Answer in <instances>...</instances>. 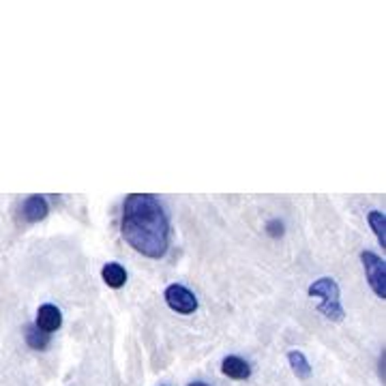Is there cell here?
I'll list each match as a JSON object with an SVG mask.
<instances>
[{"instance_id": "5b68a950", "label": "cell", "mask_w": 386, "mask_h": 386, "mask_svg": "<svg viewBox=\"0 0 386 386\" xmlns=\"http://www.w3.org/2000/svg\"><path fill=\"white\" fill-rule=\"evenodd\" d=\"M61 324H63V313H61V309H58L56 305L45 303V305H41V307H39V311H37V320H35V326H37V329H39L41 333L52 335L54 331L61 329Z\"/></svg>"}, {"instance_id": "8992f818", "label": "cell", "mask_w": 386, "mask_h": 386, "mask_svg": "<svg viewBox=\"0 0 386 386\" xmlns=\"http://www.w3.org/2000/svg\"><path fill=\"white\" fill-rule=\"evenodd\" d=\"M47 213H50V206H47V200L43 195H31L22 204V217L28 223H37V221L45 219Z\"/></svg>"}, {"instance_id": "30bf717a", "label": "cell", "mask_w": 386, "mask_h": 386, "mask_svg": "<svg viewBox=\"0 0 386 386\" xmlns=\"http://www.w3.org/2000/svg\"><path fill=\"white\" fill-rule=\"evenodd\" d=\"M24 339L33 350H47V346H50V335L41 333L35 324H28L24 329Z\"/></svg>"}, {"instance_id": "6da1fadb", "label": "cell", "mask_w": 386, "mask_h": 386, "mask_svg": "<svg viewBox=\"0 0 386 386\" xmlns=\"http://www.w3.org/2000/svg\"><path fill=\"white\" fill-rule=\"evenodd\" d=\"M123 239L146 258H163L170 245V221L151 193H131L123 204Z\"/></svg>"}, {"instance_id": "7a4b0ae2", "label": "cell", "mask_w": 386, "mask_h": 386, "mask_svg": "<svg viewBox=\"0 0 386 386\" xmlns=\"http://www.w3.org/2000/svg\"><path fill=\"white\" fill-rule=\"evenodd\" d=\"M309 296L311 299H318V309L320 313H324L333 322H341L343 320V307H341V299H339V285L335 283V279L331 277H320L316 283L309 285Z\"/></svg>"}, {"instance_id": "52a82bcc", "label": "cell", "mask_w": 386, "mask_h": 386, "mask_svg": "<svg viewBox=\"0 0 386 386\" xmlns=\"http://www.w3.org/2000/svg\"><path fill=\"white\" fill-rule=\"evenodd\" d=\"M221 373L232 380H247L251 376V367L241 356H225L221 363Z\"/></svg>"}, {"instance_id": "7c38bea8", "label": "cell", "mask_w": 386, "mask_h": 386, "mask_svg": "<svg viewBox=\"0 0 386 386\" xmlns=\"http://www.w3.org/2000/svg\"><path fill=\"white\" fill-rule=\"evenodd\" d=\"M266 232H269L271 236H281L283 234V223L279 219H273V221L266 223Z\"/></svg>"}, {"instance_id": "277c9868", "label": "cell", "mask_w": 386, "mask_h": 386, "mask_svg": "<svg viewBox=\"0 0 386 386\" xmlns=\"http://www.w3.org/2000/svg\"><path fill=\"white\" fill-rule=\"evenodd\" d=\"M165 303L172 311L176 313H183V316H189L198 309V299H195V294L181 285V283H172L168 285L165 290Z\"/></svg>"}, {"instance_id": "5bb4252c", "label": "cell", "mask_w": 386, "mask_h": 386, "mask_svg": "<svg viewBox=\"0 0 386 386\" xmlns=\"http://www.w3.org/2000/svg\"><path fill=\"white\" fill-rule=\"evenodd\" d=\"M189 386H209V384H204V382H193V384H189Z\"/></svg>"}, {"instance_id": "4fadbf2b", "label": "cell", "mask_w": 386, "mask_h": 386, "mask_svg": "<svg viewBox=\"0 0 386 386\" xmlns=\"http://www.w3.org/2000/svg\"><path fill=\"white\" fill-rule=\"evenodd\" d=\"M380 376H382V382H384V352H382V359H380Z\"/></svg>"}, {"instance_id": "9c48e42d", "label": "cell", "mask_w": 386, "mask_h": 386, "mask_svg": "<svg viewBox=\"0 0 386 386\" xmlns=\"http://www.w3.org/2000/svg\"><path fill=\"white\" fill-rule=\"evenodd\" d=\"M288 361H290V367H292L294 376L299 378V380H307V378L311 376V365H309V361L305 359L303 352H299V350L288 352Z\"/></svg>"}, {"instance_id": "ba28073f", "label": "cell", "mask_w": 386, "mask_h": 386, "mask_svg": "<svg viewBox=\"0 0 386 386\" xmlns=\"http://www.w3.org/2000/svg\"><path fill=\"white\" fill-rule=\"evenodd\" d=\"M101 277H103V281H105L110 288H114V290L123 288V285L127 283V271L123 269L121 264H116V262H110V264L103 266Z\"/></svg>"}, {"instance_id": "3957f363", "label": "cell", "mask_w": 386, "mask_h": 386, "mask_svg": "<svg viewBox=\"0 0 386 386\" xmlns=\"http://www.w3.org/2000/svg\"><path fill=\"white\" fill-rule=\"evenodd\" d=\"M361 260H363L365 275H367L371 290L376 292V296H380V299H386V264H384V260L380 255H376L373 251H363Z\"/></svg>"}, {"instance_id": "8fae6325", "label": "cell", "mask_w": 386, "mask_h": 386, "mask_svg": "<svg viewBox=\"0 0 386 386\" xmlns=\"http://www.w3.org/2000/svg\"><path fill=\"white\" fill-rule=\"evenodd\" d=\"M367 221H369V225L373 228V232H376V236H378L380 245L384 247V245H386V217H384V213L371 211V213L367 215Z\"/></svg>"}]
</instances>
